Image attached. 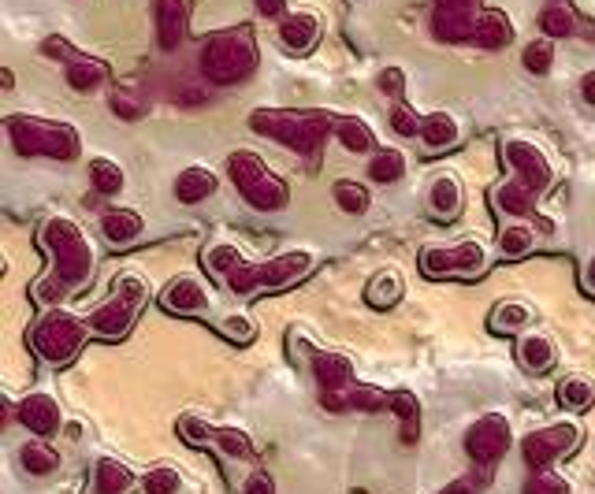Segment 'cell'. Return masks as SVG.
<instances>
[{"label": "cell", "instance_id": "1", "mask_svg": "<svg viewBox=\"0 0 595 494\" xmlns=\"http://www.w3.org/2000/svg\"><path fill=\"white\" fill-rule=\"evenodd\" d=\"M41 246L49 249V275L38 283L34 298L41 305H53L64 294L79 290L82 283H90L93 275V246L82 234V227L67 216H53L41 227Z\"/></svg>", "mask_w": 595, "mask_h": 494}, {"label": "cell", "instance_id": "2", "mask_svg": "<svg viewBox=\"0 0 595 494\" xmlns=\"http://www.w3.org/2000/svg\"><path fill=\"white\" fill-rule=\"evenodd\" d=\"M201 71L209 82L216 86H235V82H246V78L257 71V45H253V34L246 26H235V30H220L205 41L201 49Z\"/></svg>", "mask_w": 595, "mask_h": 494}, {"label": "cell", "instance_id": "3", "mask_svg": "<svg viewBox=\"0 0 595 494\" xmlns=\"http://www.w3.org/2000/svg\"><path fill=\"white\" fill-rule=\"evenodd\" d=\"M309 272H313V253L294 249V253H279L272 260L238 264L235 272L227 275V286H231V294L250 298V294H265V290H287V286L302 283Z\"/></svg>", "mask_w": 595, "mask_h": 494}, {"label": "cell", "instance_id": "4", "mask_svg": "<svg viewBox=\"0 0 595 494\" xmlns=\"http://www.w3.org/2000/svg\"><path fill=\"white\" fill-rule=\"evenodd\" d=\"M149 301V286L142 275H119L116 286H112V294H108L97 309L86 316V324H90V331L97 338H108V342H119V338L127 335L134 327V320L142 316V309H146Z\"/></svg>", "mask_w": 595, "mask_h": 494}, {"label": "cell", "instance_id": "5", "mask_svg": "<svg viewBox=\"0 0 595 494\" xmlns=\"http://www.w3.org/2000/svg\"><path fill=\"white\" fill-rule=\"evenodd\" d=\"M250 127L272 142L287 145L302 156H317L320 145L328 142V130H335V119L320 112H253Z\"/></svg>", "mask_w": 595, "mask_h": 494}, {"label": "cell", "instance_id": "6", "mask_svg": "<svg viewBox=\"0 0 595 494\" xmlns=\"http://www.w3.org/2000/svg\"><path fill=\"white\" fill-rule=\"evenodd\" d=\"M227 171H231L235 190L257 212H279L291 201V186L279 179L276 171H268V164L253 149H238V153L227 156Z\"/></svg>", "mask_w": 595, "mask_h": 494}, {"label": "cell", "instance_id": "7", "mask_svg": "<svg viewBox=\"0 0 595 494\" xmlns=\"http://www.w3.org/2000/svg\"><path fill=\"white\" fill-rule=\"evenodd\" d=\"M8 138L19 156H49V160H75L79 156V130L67 123L38 116H12Z\"/></svg>", "mask_w": 595, "mask_h": 494}, {"label": "cell", "instance_id": "8", "mask_svg": "<svg viewBox=\"0 0 595 494\" xmlns=\"http://www.w3.org/2000/svg\"><path fill=\"white\" fill-rule=\"evenodd\" d=\"M90 324L67 309H49L34 327V350H38L41 361L64 368L82 353L86 338H90Z\"/></svg>", "mask_w": 595, "mask_h": 494}, {"label": "cell", "instance_id": "9", "mask_svg": "<svg viewBox=\"0 0 595 494\" xmlns=\"http://www.w3.org/2000/svg\"><path fill=\"white\" fill-rule=\"evenodd\" d=\"M484 268H488V249L480 242L432 246L421 253V272L428 279H476Z\"/></svg>", "mask_w": 595, "mask_h": 494}, {"label": "cell", "instance_id": "10", "mask_svg": "<svg viewBox=\"0 0 595 494\" xmlns=\"http://www.w3.org/2000/svg\"><path fill=\"white\" fill-rule=\"evenodd\" d=\"M577 446H581V428L573 420H558V424H547V428L525 435L521 454H525V465L532 472H543V468H551L566 454H573Z\"/></svg>", "mask_w": 595, "mask_h": 494}, {"label": "cell", "instance_id": "11", "mask_svg": "<svg viewBox=\"0 0 595 494\" xmlns=\"http://www.w3.org/2000/svg\"><path fill=\"white\" fill-rule=\"evenodd\" d=\"M510 442H514V431H510V420L499 413H488L480 416L473 428L465 431V454L469 461L480 468H491L499 465L510 450Z\"/></svg>", "mask_w": 595, "mask_h": 494}, {"label": "cell", "instance_id": "12", "mask_svg": "<svg viewBox=\"0 0 595 494\" xmlns=\"http://www.w3.org/2000/svg\"><path fill=\"white\" fill-rule=\"evenodd\" d=\"M503 160H506V168H510V179L525 182V186L536 190V194H543V190L555 182L551 160L543 156V149H536V142H525V138H506Z\"/></svg>", "mask_w": 595, "mask_h": 494}, {"label": "cell", "instance_id": "13", "mask_svg": "<svg viewBox=\"0 0 595 494\" xmlns=\"http://www.w3.org/2000/svg\"><path fill=\"white\" fill-rule=\"evenodd\" d=\"M320 405H324V413H380V409H391V394L380 387L354 383L346 390H320Z\"/></svg>", "mask_w": 595, "mask_h": 494}, {"label": "cell", "instance_id": "14", "mask_svg": "<svg viewBox=\"0 0 595 494\" xmlns=\"http://www.w3.org/2000/svg\"><path fill=\"white\" fill-rule=\"evenodd\" d=\"M476 0H439L432 15V30L439 41H473L480 15L473 12Z\"/></svg>", "mask_w": 595, "mask_h": 494}, {"label": "cell", "instance_id": "15", "mask_svg": "<svg viewBox=\"0 0 595 494\" xmlns=\"http://www.w3.org/2000/svg\"><path fill=\"white\" fill-rule=\"evenodd\" d=\"M15 416H19V424L30 431V435H38V439H53L60 424H64V413H60V405H56L53 394H27L23 402L15 405Z\"/></svg>", "mask_w": 595, "mask_h": 494}, {"label": "cell", "instance_id": "16", "mask_svg": "<svg viewBox=\"0 0 595 494\" xmlns=\"http://www.w3.org/2000/svg\"><path fill=\"white\" fill-rule=\"evenodd\" d=\"M160 305H164L168 312H175V316H201V312H209L212 294L201 279H194V275H179V279H172V283L164 286Z\"/></svg>", "mask_w": 595, "mask_h": 494}, {"label": "cell", "instance_id": "17", "mask_svg": "<svg viewBox=\"0 0 595 494\" xmlns=\"http://www.w3.org/2000/svg\"><path fill=\"white\" fill-rule=\"evenodd\" d=\"M142 483V476H134V468L119 457H101L90 472L86 494H131Z\"/></svg>", "mask_w": 595, "mask_h": 494}, {"label": "cell", "instance_id": "18", "mask_svg": "<svg viewBox=\"0 0 595 494\" xmlns=\"http://www.w3.org/2000/svg\"><path fill=\"white\" fill-rule=\"evenodd\" d=\"M313 379H317L320 390H346L354 387V361L346 357V353H335V350H317L313 353Z\"/></svg>", "mask_w": 595, "mask_h": 494}, {"label": "cell", "instance_id": "19", "mask_svg": "<svg viewBox=\"0 0 595 494\" xmlns=\"http://www.w3.org/2000/svg\"><path fill=\"white\" fill-rule=\"evenodd\" d=\"M157 41L160 49H179V41L186 38V23H190V0H157Z\"/></svg>", "mask_w": 595, "mask_h": 494}, {"label": "cell", "instance_id": "20", "mask_svg": "<svg viewBox=\"0 0 595 494\" xmlns=\"http://www.w3.org/2000/svg\"><path fill=\"white\" fill-rule=\"evenodd\" d=\"M279 41L287 45V52H313V45L320 41V19L313 12H291L283 15V23H279Z\"/></svg>", "mask_w": 595, "mask_h": 494}, {"label": "cell", "instance_id": "21", "mask_svg": "<svg viewBox=\"0 0 595 494\" xmlns=\"http://www.w3.org/2000/svg\"><path fill=\"white\" fill-rule=\"evenodd\" d=\"M555 342L547 335H540V331H525V335L517 338V361H521V368L525 372H532V376H543V372H551L555 368Z\"/></svg>", "mask_w": 595, "mask_h": 494}, {"label": "cell", "instance_id": "22", "mask_svg": "<svg viewBox=\"0 0 595 494\" xmlns=\"http://www.w3.org/2000/svg\"><path fill=\"white\" fill-rule=\"evenodd\" d=\"M417 138H421L424 153H443V149H454V145H458L462 130H458V119L450 116V112H432V116H424Z\"/></svg>", "mask_w": 595, "mask_h": 494}, {"label": "cell", "instance_id": "23", "mask_svg": "<svg viewBox=\"0 0 595 494\" xmlns=\"http://www.w3.org/2000/svg\"><path fill=\"white\" fill-rule=\"evenodd\" d=\"M101 231H105V238L112 246L123 249L142 238L146 223H142V216H138L134 208H108L105 216H101Z\"/></svg>", "mask_w": 595, "mask_h": 494}, {"label": "cell", "instance_id": "24", "mask_svg": "<svg viewBox=\"0 0 595 494\" xmlns=\"http://www.w3.org/2000/svg\"><path fill=\"white\" fill-rule=\"evenodd\" d=\"M428 212L436 216V220H454L458 212H462V182H458V175H439L436 182H432V190H428Z\"/></svg>", "mask_w": 595, "mask_h": 494}, {"label": "cell", "instance_id": "25", "mask_svg": "<svg viewBox=\"0 0 595 494\" xmlns=\"http://www.w3.org/2000/svg\"><path fill=\"white\" fill-rule=\"evenodd\" d=\"M216 175L209 168H186L179 171V179H175V197L183 201V205H201L205 197L216 194Z\"/></svg>", "mask_w": 595, "mask_h": 494}, {"label": "cell", "instance_id": "26", "mask_svg": "<svg viewBox=\"0 0 595 494\" xmlns=\"http://www.w3.org/2000/svg\"><path fill=\"white\" fill-rule=\"evenodd\" d=\"M476 45L480 49H488V52H495V49H506L510 41H514V26H510V19H506L499 8H491V12H484L480 15V23H476Z\"/></svg>", "mask_w": 595, "mask_h": 494}, {"label": "cell", "instance_id": "27", "mask_svg": "<svg viewBox=\"0 0 595 494\" xmlns=\"http://www.w3.org/2000/svg\"><path fill=\"white\" fill-rule=\"evenodd\" d=\"M532 320H536V312H532L525 301H499V305L491 309L488 327L495 335H517V331L532 327Z\"/></svg>", "mask_w": 595, "mask_h": 494}, {"label": "cell", "instance_id": "28", "mask_svg": "<svg viewBox=\"0 0 595 494\" xmlns=\"http://www.w3.org/2000/svg\"><path fill=\"white\" fill-rule=\"evenodd\" d=\"M402 290H406V283H402V275L395 272V268H384V272H376L369 279V286H365V301H369L372 309H395L398 298H402Z\"/></svg>", "mask_w": 595, "mask_h": 494}, {"label": "cell", "instance_id": "29", "mask_svg": "<svg viewBox=\"0 0 595 494\" xmlns=\"http://www.w3.org/2000/svg\"><path fill=\"white\" fill-rule=\"evenodd\" d=\"M536 201H540V194L517 179H506L503 186L495 190V205H499V212H506V216H532V212H536Z\"/></svg>", "mask_w": 595, "mask_h": 494}, {"label": "cell", "instance_id": "30", "mask_svg": "<svg viewBox=\"0 0 595 494\" xmlns=\"http://www.w3.org/2000/svg\"><path fill=\"white\" fill-rule=\"evenodd\" d=\"M112 75L105 60H93V56H75L67 64V86L75 93H93L105 78Z\"/></svg>", "mask_w": 595, "mask_h": 494}, {"label": "cell", "instance_id": "31", "mask_svg": "<svg viewBox=\"0 0 595 494\" xmlns=\"http://www.w3.org/2000/svg\"><path fill=\"white\" fill-rule=\"evenodd\" d=\"M391 413L398 416V424H402V442L413 446V442L421 439V402H417V394L410 390H391Z\"/></svg>", "mask_w": 595, "mask_h": 494}, {"label": "cell", "instance_id": "32", "mask_svg": "<svg viewBox=\"0 0 595 494\" xmlns=\"http://www.w3.org/2000/svg\"><path fill=\"white\" fill-rule=\"evenodd\" d=\"M335 138H339V145H343L346 153H369L372 145H376V134H372V127L365 123V119H335Z\"/></svg>", "mask_w": 595, "mask_h": 494}, {"label": "cell", "instance_id": "33", "mask_svg": "<svg viewBox=\"0 0 595 494\" xmlns=\"http://www.w3.org/2000/svg\"><path fill=\"white\" fill-rule=\"evenodd\" d=\"M19 461H23V468H27L30 476H49L60 465V454L49 446V439H30L19 446Z\"/></svg>", "mask_w": 595, "mask_h": 494}, {"label": "cell", "instance_id": "34", "mask_svg": "<svg viewBox=\"0 0 595 494\" xmlns=\"http://www.w3.org/2000/svg\"><path fill=\"white\" fill-rule=\"evenodd\" d=\"M555 394H558V405L569 409V413H588L595 405V387L581 376H566L558 383Z\"/></svg>", "mask_w": 595, "mask_h": 494}, {"label": "cell", "instance_id": "35", "mask_svg": "<svg viewBox=\"0 0 595 494\" xmlns=\"http://www.w3.org/2000/svg\"><path fill=\"white\" fill-rule=\"evenodd\" d=\"M331 197H335V205L343 208L346 216H361V212H369L372 205V194L354 179H339L331 186Z\"/></svg>", "mask_w": 595, "mask_h": 494}, {"label": "cell", "instance_id": "36", "mask_svg": "<svg viewBox=\"0 0 595 494\" xmlns=\"http://www.w3.org/2000/svg\"><path fill=\"white\" fill-rule=\"evenodd\" d=\"M90 182L93 190L101 197H112L123 190V168H119L116 160H108V156H97V160H90Z\"/></svg>", "mask_w": 595, "mask_h": 494}, {"label": "cell", "instance_id": "37", "mask_svg": "<svg viewBox=\"0 0 595 494\" xmlns=\"http://www.w3.org/2000/svg\"><path fill=\"white\" fill-rule=\"evenodd\" d=\"M406 175V156L402 149H380V153L369 160V179L372 182H398Z\"/></svg>", "mask_w": 595, "mask_h": 494}, {"label": "cell", "instance_id": "38", "mask_svg": "<svg viewBox=\"0 0 595 494\" xmlns=\"http://www.w3.org/2000/svg\"><path fill=\"white\" fill-rule=\"evenodd\" d=\"M212 446H216L227 461H246V457H253V439L242 428H216Z\"/></svg>", "mask_w": 595, "mask_h": 494}, {"label": "cell", "instance_id": "39", "mask_svg": "<svg viewBox=\"0 0 595 494\" xmlns=\"http://www.w3.org/2000/svg\"><path fill=\"white\" fill-rule=\"evenodd\" d=\"M536 246V231L525 227V223H506L503 231H499V249H503V257H525L529 249Z\"/></svg>", "mask_w": 595, "mask_h": 494}, {"label": "cell", "instance_id": "40", "mask_svg": "<svg viewBox=\"0 0 595 494\" xmlns=\"http://www.w3.org/2000/svg\"><path fill=\"white\" fill-rule=\"evenodd\" d=\"M138 487H142V494H179L183 476H179V468H172V465H157L142 476Z\"/></svg>", "mask_w": 595, "mask_h": 494}, {"label": "cell", "instance_id": "41", "mask_svg": "<svg viewBox=\"0 0 595 494\" xmlns=\"http://www.w3.org/2000/svg\"><path fill=\"white\" fill-rule=\"evenodd\" d=\"M205 268H209L212 275H231L238 268V264H246V257H242V249L238 246H231V242H220V246H212V249H205Z\"/></svg>", "mask_w": 595, "mask_h": 494}, {"label": "cell", "instance_id": "42", "mask_svg": "<svg viewBox=\"0 0 595 494\" xmlns=\"http://www.w3.org/2000/svg\"><path fill=\"white\" fill-rule=\"evenodd\" d=\"M540 26L547 38H569L577 30V19H573V12H569L566 4H551V8H543Z\"/></svg>", "mask_w": 595, "mask_h": 494}, {"label": "cell", "instance_id": "43", "mask_svg": "<svg viewBox=\"0 0 595 494\" xmlns=\"http://www.w3.org/2000/svg\"><path fill=\"white\" fill-rule=\"evenodd\" d=\"M521 64H525V71H532V75H547V71L555 67V41L551 38L532 41L529 49L521 52Z\"/></svg>", "mask_w": 595, "mask_h": 494}, {"label": "cell", "instance_id": "44", "mask_svg": "<svg viewBox=\"0 0 595 494\" xmlns=\"http://www.w3.org/2000/svg\"><path fill=\"white\" fill-rule=\"evenodd\" d=\"M521 494H569V483L562 476H555L551 468H543V472H532Z\"/></svg>", "mask_w": 595, "mask_h": 494}, {"label": "cell", "instance_id": "45", "mask_svg": "<svg viewBox=\"0 0 595 494\" xmlns=\"http://www.w3.org/2000/svg\"><path fill=\"white\" fill-rule=\"evenodd\" d=\"M179 435H183L190 446H212L216 428H209V424L198 420V416H183V420H179Z\"/></svg>", "mask_w": 595, "mask_h": 494}, {"label": "cell", "instance_id": "46", "mask_svg": "<svg viewBox=\"0 0 595 494\" xmlns=\"http://www.w3.org/2000/svg\"><path fill=\"white\" fill-rule=\"evenodd\" d=\"M421 123L424 116H417V108H410V104H398L395 112H391V127H395L402 138H417V134H421Z\"/></svg>", "mask_w": 595, "mask_h": 494}, {"label": "cell", "instance_id": "47", "mask_svg": "<svg viewBox=\"0 0 595 494\" xmlns=\"http://www.w3.org/2000/svg\"><path fill=\"white\" fill-rule=\"evenodd\" d=\"M220 335L231 338L235 346H246V342H253V324L246 320V316H227V320H220Z\"/></svg>", "mask_w": 595, "mask_h": 494}, {"label": "cell", "instance_id": "48", "mask_svg": "<svg viewBox=\"0 0 595 494\" xmlns=\"http://www.w3.org/2000/svg\"><path fill=\"white\" fill-rule=\"evenodd\" d=\"M112 112H116L119 119H138L142 116V101H138L131 90H116L112 93Z\"/></svg>", "mask_w": 595, "mask_h": 494}, {"label": "cell", "instance_id": "49", "mask_svg": "<svg viewBox=\"0 0 595 494\" xmlns=\"http://www.w3.org/2000/svg\"><path fill=\"white\" fill-rule=\"evenodd\" d=\"M242 494H276V480L268 472H253L250 480L242 483Z\"/></svg>", "mask_w": 595, "mask_h": 494}, {"label": "cell", "instance_id": "50", "mask_svg": "<svg viewBox=\"0 0 595 494\" xmlns=\"http://www.w3.org/2000/svg\"><path fill=\"white\" fill-rule=\"evenodd\" d=\"M402 86H406V78H402V71H398V67H387L384 75H380V90L391 93V97H398V93H402Z\"/></svg>", "mask_w": 595, "mask_h": 494}, {"label": "cell", "instance_id": "51", "mask_svg": "<svg viewBox=\"0 0 595 494\" xmlns=\"http://www.w3.org/2000/svg\"><path fill=\"white\" fill-rule=\"evenodd\" d=\"M41 52H45V56H64V60H75V56H79L64 38H49L45 45H41Z\"/></svg>", "mask_w": 595, "mask_h": 494}, {"label": "cell", "instance_id": "52", "mask_svg": "<svg viewBox=\"0 0 595 494\" xmlns=\"http://www.w3.org/2000/svg\"><path fill=\"white\" fill-rule=\"evenodd\" d=\"M253 8L265 19H279V15H287V0H253Z\"/></svg>", "mask_w": 595, "mask_h": 494}, {"label": "cell", "instance_id": "53", "mask_svg": "<svg viewBox=\"0 0 595 494\" xmlns=\"http://www.w3.org/2000/svg\"><path fill=\"white\" fill-rule=\"evenodd\" d=\"M436 494H476V480L473 476H458V480H450L447 487H439Z\"/></svg>", "mask_w": 595, "mask_h": 494}, {"label": "cell", "instance_id": "54", "mask_svg": "<svg viewBox=\"0 0 595 494\" xmlns=\"http://www.w3.org/2000/svg\"><path fill=\"white\" fill-rule=\"evenodd\" d=\"M581 97L588 104H595V71H588V75L581 78Z\"/></svg>", "mask_w": 595, "mask_h": 494}, {"label": "cell", "instance_id": "55", "mask_svg": "<svg viewBox=\"0 0 595 494\" xmlns=\"http://www.w3.org/2000/svg\"><path fill=\"white\" fill-rule=\"evenodd\" d=\"M0 86H4V90H12V86H15V75H12V71H8V67L0 71Z\"/></svg>", "mask_w": 595, "mask_h": 494}, {"label": "cell", "instance_id": "56", "mask_svg": "<svg viewBox=\"0 0 595 494\" xmlns=\"http://www.w3.org/2000/svg\"><path fill=\"white\" fill-rule=\"evenodd\" d=\"M588 286L595 290V257H592V264H588Z\"/></svg>", "mask_w": 595, "mask_h": 494}]
</instances>
